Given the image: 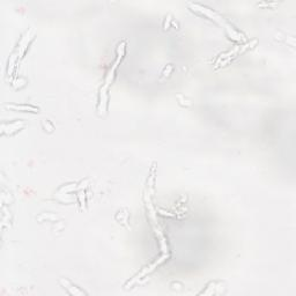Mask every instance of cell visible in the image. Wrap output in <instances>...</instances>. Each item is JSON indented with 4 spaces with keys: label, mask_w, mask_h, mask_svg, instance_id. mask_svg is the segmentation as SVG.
I'll use <instances>...</instances> for the list:
<instances>
[{
    "label": "cell",
    "mask_w": 296,
    "mask_h": 296,
    "mask_svg": "<svg viewBox=\"0 0 296 296\" xmlns=\"http://www.w3.org/2000/svg\"><path fill=\"white\" fill-rule=\"evenodd\" d=\"M189 6L192 8V11L200 13V14L205 15L207 17H210L211 20L214 21L219 26H221L222 28L226 29V32L228 33V35L230 36V38H233L234 41H237V42H241L244 40V36L241 33H238L236 29H235L232 24H229L227 21H226L224 17H222L219 13L214 12L211 8H208L206 6H203V5H199V4H189Z\"/></svg>",
    "instance_id": "obj_1"
},
{
    "label": "cell",
    "mask_w": 296,
    "mask_h": 296,
    "mask_svg": "<svg viewBox=\"0 0 296 296\" xmlns=\"http://www.w3.org/2000/svg\"><path fill=\"white\" fill-rule=\"evenodd\" d=\"M117 52H118V56H117L116 62L112 65V67L110 69V72L108 73V76L106 77V80H104V85L102 86L101 90H100V104H98V111L100 115L106 114L107 111V104H108V88L109 86L112 84L115 78V72L117 67H118V64L120 63L121 58L125 54V42H121L118 45V49H117Z\"/></svg>",
    "instance_id": "obj_2"
},
{
    "label": "cell",
    "mask_w": 296,
    "mask_h": 296,
    "mask_svg": "<svg viewBox=\"0 0 296 296\" xmlns=\"http://www.w3.org/2000/svg\"><path fill=\"white\" fill-rule=\"evenodd\" d=\"M60 284H62L64 286V288L65 289H67L68 290V293L69 294H72V295H86L84 291L80 290L78 287L76 286H73L71 282H69L68 280H65V279H60Z\"/></svg>",
    "instance_id": "obj_3"
},
{
    "label": "cell",
    "mask_w": 296,
    "mask_h": 296,
    "mask_svg": "<svg viewBox=\"0 0 296 296\" xmlns=\"http://www.w3.org/2000/svg\"><path fill=\"white\" fill-rule=\"evenodd\" d=\"M8 109H13V110H21V111H30V112H37L38 111V108L36 107H33V106H22V104H20V106H17V104H7L5 106Z\"/></svg>",
    "instance_id": "obj_4"
}]
</instances>
